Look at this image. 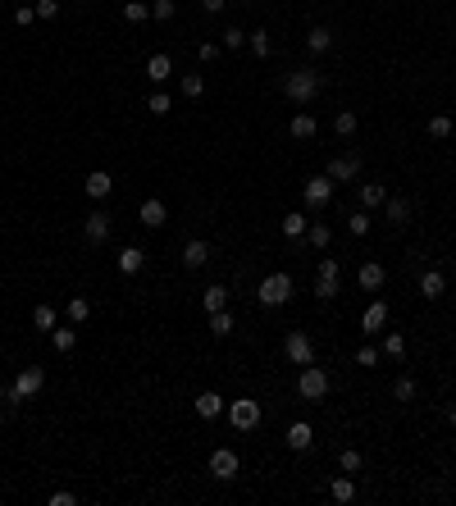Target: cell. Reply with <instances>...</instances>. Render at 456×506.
I'll use <instances>...</instances> for the list:
<instances>
[{
  "label": "cell",
  "instance_id": "obj_1",
  "mask_svg": "<svg viewBox=\"0 0 456 506\" xmlns=\"http://www.w3.org/2000/svg\"><path fill=\"white\" fill-rule=\"evenodd\" d=\"M283 96L292 105H310L319 96V73L315 69H292V73L283 78Z\"/></svg>",
  "mask_w": 456,
  "mask_h": 506
},
{
  "label": "cell",
  "instance_id": "obj_2",
  "mask_svg": "<svg viewBox=\"0 0 456 506\" xmlns=\"http://www.w3.org/2000/svg\"><path fill=\"white\" fill-rule=\"evenodd\" d=\"M328 388H333L328 369H319V365H302V374H297V397H302V402H324Z\"/></svg>",
  "mask_w": 456,
  "mask_h": 506
},
{
  "label": "cell",
  "instance_id": "obj_3",
  "mask_svg": "<svg viewBox=\"0 0 456 506\" xmlns=\"http://www.w3.org/2000/svg\"><path fill=\"white\" fill-rule=\"evenodd\" d=\"M256 297H260V306H269V310L288 306V301H292V278H288L283 269H278V274H265V283H260Z\"/></svg>",
  "mask_w": 456,
  "mask_h": 506
},
{
  "label": "cell",
  "instance_id": "obj_4",
  "mask_svg": "<svg viewBox=\"0 0 456 506\" xmlns=\"http://www.w3.org/2000/svg\"><path fill=\"white\" fill-rule=\"evenodd\" d=\"M42 388H46V369H42V365H27L23 374L9 383V393H5V397H9V406H14V402H27V397H37Z\"/></svg>",
  "mask_w": 456,
  "mask_h": 506
},
{
  "label": "cell",
  "instance_id": "obj_5",
  "mask_svg": "<svg viewBox=\"0 0 456 506\" xmlns=\"http://www.w3.org/2000/svg\"><path fill=\"white\" fill-rule=\"evenodd\" d=\"M228 424L238 433H251L260 424V402H251V397H238V402H228Z\"/></svg>",
  "mask_w": 456,
  "mask_h": 506
},
{
  "label": "cell",
  "instance_id": "obj_6",
  "mask_svg": "<svg viewBox=\"0 0 456 506\" xmlns=\"http://www.w3.org/2000/svg\"><path fill=\"white\" fill-rule=\"evenodd\" d=\"M302 201H306L310 210H324L328 201H333V178H328V173H315V178H306Z\"/></svg>",
  "mask_w": 456,
  "mask_h": 506
},
{
  "label": "cell",
  "instance_id": "obj_7",
  "mask_svg": "<svg viewBox=\"0 0 456 506\" xmlns=\"http://www.w3.org/2000/svg\"><path fill=\"white\" fill-rule=\"evenodd\" d=\"M283 356H288L292 365H315V343H310L302 328H292V333L283 338Z\"/></svg>",
  "mask_w": 456,
  "mask_h": 506
},
{
  "label": "cell",
  "instance_id": "obj_8",
  "mask_svg": "<svg viewBox=\"0 0 456 506\" xmlns=\"http://www.w3.org/2000/svg\"><path fill=\"white\" fill-rule=\"evenodd\" d=\"M82 242L87 247H105V242H110V215H105V210H92V215L82 219Z\"/></svg>",
  "mask_w": 456,
  "mask_h": 506
},
{
  "label": "cell",
  "instance_id": "obj_9",
  "mask_svg": "<svg viewBox=\"0 0 456 506\" xmlns=\"http://www.w3.org/2000/svg\"><path fill=\"white\" fill-rule=\"evenodd\" d=\"M238 470H242L238 452H228V447H215V452H210V474H215V479H238Z\"/></svg>",
  "mask_w": 456,
  "mask_h": 506
},
{
  "label": "cell",
  "instance_id": "obj_10",
  "mask_svg": "<svg viewBox=\"0 0 456 506\" xmlns=\"http://www.w3.org/2000/svg\"><path fill=\"white\" fill-rule=\"evenodd\" d=\"M356 173H361V155H333L328 160V178L333 183H352Z\"/></svg>",
  "mask_w": 456,
  "mask_h": 506
},
{
  "label": "cell",
  "instance_id": "obj_11",
  "mask_svg": "<svg viewBox=\"0 0 456 506\" xmlns=\"http://www.w3.org/2000/svg\"><path fill=\"white\" fill-rule=\"evenodd\" d=\"M82 192H87V197H92V201H105V197H110V192H114V178H110V173H105V169H92V173H87V178H82Z\"/></svg>",
  "mask_w": 456,
  "mask_h": 506
},
{
  "label": "cell",
  "instance_id": "obj_12",
  "mask_svg": "<svg viewBox=\"0 0 456 506\" xmlns=\"http://www.w3.org/2000/svg\"><path fill=\"white\" fill-rule=\"evenodd\" d=\"M137 219H142V228H164L169 223V210H164V201H142V210H137Z\"/></svg>",
  "mask_w": 456,
  "mask_h": 506
},
{
  "label": "cell",
  "instance_id": "obj_13",
  "mask_svg": "<svg viewBox=\"0 0 456 506\" xmlns=\"http://www.w3.org/2000/svg\"><path fill=\"white\" fill-rule=\"evenodd\" d=\"M356 278H361V288H365V292H379V288L388 283V269L379 265V260H365V265L356 269Z\"/></svg>",
  "mask_w": 456,
  "mask_h": 506
},
{
  "label": "cell",
  "instance_id": "obj_14",
  "mask_svg": "<svg viewBox=\"0 0 456 506\" xmlns=\"http://www.w3.org/2000/svg\"><path fill=\"white\" fill-rule=\"evenodd\" d=\"M383 324H388V301H370V306H365V315H361V328L374 338Z\"/></svg>",
  "mask_w": 456,
  "mask_h": 506
},
{
  "label": "cell",
  "instance_id": "obj_15",
  "mask_svg": "<svg viewBox=\"0 0 456 506\" xmlns=\"http://www.w3.org/2000/svg\"><path fill=\"white\" fill-rule=\"evenodd\" d=\"M183 265H187V269H201V265H210V242L192 237L187 247H183Z\"/></svg>",
  "mask_w": 456,
  "mask_h": 506
},
{
  "label": "cell",
  "instance_id": "obj_16",
  "mask_svg": "<svg viewBox=\"0 0 456 506\" xmlns=\"http://www.w3.org/2000/svg\"><path fill=\"white\" fill-rule=\"evenodd\" d=\"M443 292H448V278H443L438 269H424V274H420V297L424 301H438Z\"/></svg>",
  "mask_w": 456,
  "mask_h": 506
},
{
  "label": "cell",
  "instance_id": "obj_17",
  "mask_svg": "<svg viewBox=\"0 0 456 506\" xmlns=\"http://www.w3.org/2000/svg\"><path fill=\"white\" fill-rule=\"evenodd\" d=\"M361 210H383V201H388V187L383 183H361Z\"/></svg>",
  "mask_w": 456,
  "mask_h": 506
},
{
  "label": "cell",
  "instance_id": "obj_18",
  "mask_svg": "<svg viewBox=\"0 0 456 506\" xmlns=\"http://www.w3.org/2000/svg\"><path fill=\"white\" fill-rule=\"evenodd\" d=\"M288 447H292V452H306L310 443H315V429H310L306 420H297V424H288V438H283Z\"/></svg>",
  "mask_w": 456,
  "mask_h": 506
},
{
  "label": "cell",
  "instance_id": "obj_19",
  "mask_svg": "<svg viewBox=\"0 0 456 506\" xmlns=\"http://www.w3.org/2000/svg\"><path fill=\"white\" fill-rule=\"evenodd\" d=\"M224 411H228V402L219 393H201L197 397V415L201 420H215V415H224Z\"/></svg>",
  "mask_w": 456,
  "mask_h": 506
},
{
  "label": "cell",
  "instance_id": "obj_20",
  "mask_svg": "<svg viewBox=\"0 0 456 506\" xmlns=\"http://www.w3.org/2000/svg\"><path fill=\"white\" fill-rule=\"evenodd\" d=\"M306 46H310V51H315V55H324V51H333V27H324V23H315V27H310V32H306Z\"/></svg>",
  "mask_w": 456,
  "mask_h": 506
},
{
  "label": "cell",
  "instance_id": "obj_21",
  "mask_svg": "<svg viewBox=\"0 0 456 506\" xmlns=\"http://www.w3.org/2000/svg\"><path fill=\"white\" fill-rule=\"evenodd\" d=\"M169 73H173V60H169V55H164V51H155L151 60H147V78H151L155 87H160V82H164V78H169Z\"/></svg>",
  "mask_w": 456,
  "mask_h": 506
},
{
  "label": "cell",
  "instance_id": "obj_22",
  "mask_svg": "<svg viewBox=\"0 0 456 506\" xmlns=\"http://www.w3.org/2000/svg\"><path fill=\"white\" fill-rule=\"evenodd\" d=\"M201 306H206L210 315H215V310H228V288L224 283H210L206 292H201Z\"/></svg>",
  "mask_w": 456,
  "mask_h": 506
},
{
  "label": "cell",
  "instance_id": "obj_23",
  "mask_svg": "<svg viewBox=\"0 0 456 506\" xmlns=\"http://www.w3.org/2000/svg\"><path fill=\"white\" fill-rule=\"evenodd\" d=\"M383 219L388 223H406V219H411V201H406V197H388L383 201Z\"/></svg>",
  "mask_w": 456,
  "mask_h": 506
},
{
  "label": "cell",
  "instance_id": "obj_24",
  "mask_svg": "<svg viewBox=\"0 0 456 506\" xmlns=\"http://www.w3.org/2000/svg\"><path fill=\"white\" fill-rule=\"evenodd\" d=\"M142 265H147V251L142 247H123L119 251V269L123 274H142Z\"/></svg>",
  "mask_w": 456,
  "mask_h": 506
},
{
  "label": "cell",
  "instance_id": "obj_25",
  "mask_svg": "<svg viewBox=\"0 0 456 506\" xmlns=\"http://www.w3.org/2000/svg\"><path fill=\"white\" fill-rule=\"evenodd\" d=\"M328 498H333V502H352V498H356V483H352V474H338V479L328 483Z\"/></svg>",
  "mask_w": 456,
  "mask_h": 506
},
{
  "label": "cell",
  "instance_id": "obj_26",
  "mask_svg": "<svg viewBox=\"0 0 456 506\" xmlns=\"http://www.w3.org/2000/svg\"><path fill=\"white\" fill-rule=\"evenodd\" d=\"M288 132H292L297 142H310V137H315V119H310V114H292V123H288Z\"/></svg>",
  "mask_w": 456,
  "mask_h": 506
},
{
  "label": "cell",
  "instance_id": "obj_27",
  "mask_svg": "<svg viewBox=\"0 0 456 506\" xmlns=\"http://www.w3.org/2000/svg\"><path fill=\"white\" fill-rule=\"evenodd\" d=\"M356 128H361V123H356L352 110H338L333 114V132H338V137H356Z\"/></svg>",
  "mask_w": 456,
  "mask_h": 506
},
{
  "label": "cell",
  "instance_id": "obj_28",
  "mask_svg": "<svg viewBox=\"0 0 456 506\" xmlns=\"http://www.w3.org/2000/svg\"><path fill=\"white\" fill-rule=\"evenodd\" d=\"M306 242H310L315 251H324L328 242H333V228H328V223H310V228H306Z\"/></svg>",
  "mask_w": 456,
  "mask_h": 506
},
{
  "label": "cell",
  "instance_id": "obj_29",
  "mask_svg": "<svg viewBox=\"0 0 456 506\" xmlns=\"http://www.w3.org/2000/svg\"><path fill=\"white\" fill-rule=\"evenodd\" d=\"M278 228H283V237H292V242H297V237H302V233L310 228V223L302 219V210H292V215H283V223H278Z\"/></svg>",
  "mask_w": 456,
  "mask_h": 506
},
{
  "label": "cell",
  "instance_id": "obj_30",
  "mask_svg": "<svg viewBox=\"0 0 456 506\" xmlns=\"http://www.w3.org/2000/svg\"><path fill=\"white\" fill-rule=\"evenodd\" d=\"M383 356H388V361H406V338L402 333H388L383 338Z\"/></svg>",
  "mask_w": 456,
  "mask_h": 506
},
{
  "label": "cell",
  "instance_id": "obj_31",
  "mask_svg": "<svg viewBox=\"0 0 456 506\" xmlns=\"http://www.w3.org/2000/svg\"><path fill=\"white\" fill-rule=\"evenodd\" d=\"M247 46H251V55H256V60H265V55L274 51V46H269V37H265V27H260V32H247Z\"/></svg>",
  "mask_w": 456,
  "mask_h": 506
},
{
  "label": "cell",
  "instance_id": "obj_32",
  "mask_svg": "<svg viewBox=\"0 0 456 506\" xmlns=\"http://www.w3.org/2000/svg\"><path fill=\"white\" fill-rule=\"evenodd\" d=\"M415 393H420V388H415L411 374H402V378L393 383V397H397V402H415Z\"/></svg>",
  "mask_w": 456,
  "mask_h": 506
},
{
  "label": "cell",
  "instance_id": "obj_33",
  "mask_svg": "<svg viewBox=\"0 0 456 506\" xmlns=\"http://www.w3.org/2000/svg\"><path fill=\"white\" fill-rule=\"evenodd\" d=\"M51 343H55V352H73L78 333H73V328H51Z\"/></svg>",
  "mask_w": 456,
  "mask_h": 506
},
{
  "label": "cell",
  "instance_id": "obj_34",
  "mask_svg": "<svg viewBox=\"0 0 456 506\" xmlns=\"http://www.w3.org/2000/svg\"><path fill=\"white\" fill-rule=\"evenodd\" d=\"M55 319H60V315H55V306H37V310H32V324L42 328V333H51Z\"/></svg>",
  "mask_w": 456,
  "mask_h": 506
},
{
  "label": "cell",
  "instance_id": "obj_35",
  "mask_svg": "<svg viewBox=\"0 0 456 506\" xmlns=\"http://www.w3.org/2000/svg\"><path fill=\"white\" fill-rule=\"evenodd\" d=\"M210 333H215V338H228L233 333V315H228V310H215V315H210Z\"/></svg>",
  "mask_w": 456,
  "mask_h": 506
},
{
  "label": "cell",
  "instance_id": "obj_36",
  "mask_svg": "<svg viewBox=\"0 0 456 506\" xmlns=\"http://www.w3.org/2000/svg\"><path fill=\"white\" fill-rule=\"evenodd\" d=\"M183 96H187V101L206 96V78H201V73H187V78H183Z\"/></svg>",
  "mask_w": 456,
  "mask_h": 506
},
{
  "label": "cell",
  "instance_id": "obj_37",
  "mask_svg": "<svg viewBox=\"0 0 456 506\" xmlns=\"http://www.w3.org/2000/svg\"><path fill=\"white\" fill-rule=\"evenodd\" d=\"M123 18H128V23H147V18H151V5H142V0H128V5H123Z\"/></svg>",
  "mask_w": 456,
  "mask_h": 506
},
{
  "label": "cell",
  "instance_id": "obj_38",
  "mask_svg": "<svg viewBox=\"0 0 456 506\" xmlns=\"http://www.w3.org/2000/svg\"><path fill=\"white\" fill-rule=\"evenodd\" d=\"M347 228H352L356 237H365V233H370V210H352V215H347Z\"/></svg>",
  "mask_w": 456,
  "mask_h": 506
},
{
  "label": "cell",
  "instance_id": "obj_39",
  "mask_svg": "<svg viewBox=\"0 0 456 506\" xmlns=\"http://www.w3.org/2000/svg\"><path fill=\"white\" fill-rule=\"evenodd\" d=\"M87 315H92V301H87V297H73V301H69V319H73V324H87Z\"/></svg>",
  "mask_w": 456,
  "mask_h": 506
},
{
  "label": "cell",
  "instance_id": "obj_40",
  "mask_svg": "<svg viewBox=\"0 0 456 506\" xmlns=\"http://www.w3.org/2000/svg\"><path fill=\"white\" fill-rule=\"evenodd\" d=\"M315 297H319V301H333V297H338V278L315 274Z\"/></svg>",
  "mask_w": 456,
  "mask_h": 506
},
{
  "label": "cell",
  "instance_id": "obj_41",
  "mask_svg": "<svg viewBox=\"0 0 456 506\" xmlns=\"http://www.w3.org/2000/svg\"><path fill=\"white\" fill-rule=\"evenodd\" d=\"M361 465H365V461H361V452H352V447H347V452L338 456V470H343V474H356Z\"/></svg>",
  "mask_w": 456,
  "mask_h": 506
},
{
  "label": "cell",
  "instance_id": "obj_42",
  "mask_svg": "<svg viewBox=\"0 0 456 506\" xmlns=\"http://www.w3.org/2000/svg\"><path fill=\"white\" fill-rule=\"evenodd\" d=\"M429 137H452V114H433L429 119Z\"/></svg>",
  "mask_w": 456,
  "mask_h": 506
},
{
  "label": "cell",
  "instance_id": "obj_43",
  "mask_svg": "<svg viewBox=\"0 0 456 506\" xmlns=\"http://www.w3.org/2000/svg\"><path fill=\"white\" fill-rule=\"evenodd\" d=\"M147 110L155 114V119H160V114H169V110H173V101H169V96H164V92H155L151 101H147Z\"/></svg>",
  "mask_w": 456,
  "mask_h": 506
},
{
  "label": "cell",
  "instance_id": "obj_44",
  "mask_svg": "<svg viewBox=\"0 0 456 506\" xmlns=\"http://www.w3.org/2000/svg\"><path fill=\"white\" fill-rule=\"evenodd\" d=\"M151 14L160 18V23H169V18L178 14V5H173V0H155V5H151Z\"/></svg>",
  "mask_w": 456,
  "mask_h": 506
},
{
  "label": "cell",
  "instance_id": "obj_45",
  "mask_svg": "<svg viewBox=\"0 0 456 506\" xmlns=\"http://www.w3.org/2000/svg\"><path fill=\"white\" fill-rule=\"evenodd\" d=\"M219 46L238 51V46H247V32H242V27H228V32H224V42H219Z\"/></svg>",
  "mask_w": 456,
  "mask_h": 506
},
{
  "label": "cell",
  "instance_id": "obj_46",
  "mask_svg": "<svg viewBox=\"0 0 456 506\" xmlns=\"http://www.w3.org/2000/svg\"><path fill=\"white\" fill-rule=\"evenodd\" d=\"M37 18H55V14H60V0H37Z\"/></svg>",
  "mask_w": 456,
  "mask_h": 506
},
{
  "label": "cell",
  "instance_id": "obj_47",
  "mask_svg": "<svg viewBox=\"0 0 456 506\" xmlns=\"http://www.w3.org/2000/svg\"><path fill=\"white\" fill-rule=\"evenodd\" d=\"M379 347H361V352H356V365H379Z\"/></svg>",
  "mask_w": 456,
  "mask_h": 506
},
{
  "label": "cell",
  "instance_id": "obj_48",
  "mask_svg": "<svg viewBox=\"0 0 456 506\" xmlns=\"http://www.w3.org/2000/svg\"><path fill=\"white\" fill-rule=\"evenodd\" d=\"M46 506H78V493H51Z\"/></svg>",
  "mask_w": 456,
  "mask_h": 506
},
{
  "label": "cell",
  "instance_id": "obj_49",
  "mask_svg": "<svg viewBox=\"0 0 456 506\" xmlns=\"http://www.w3.org/2000/svg\"><path fill=\"white\" fill-rule=\"evenodd\" d=\"M32 18H37V9H32V5H18V9H14V23H18V27H27Z\"/></svg>",
  "mask_w": 456,
  "mask_h": 506
},
{
  "label": "cell",
  "instance_id": "obj_50",
  "mask_svg": "<svg viewBox=\"0 0 456 506\" xmlns=\"http://www.w3.org/2000/svg\"><path fill=\"white\" fill-rule=\"evenodd\" d=\"M201 60H206V64L219 60V42H201Z\"/></svg>",
  "mask_w": 456,
  "mask_h": 506
},
{
  "label": "cell",
  "instance_id": "obj_51",
  "mask_svg": "<svg viewBox=\"0 0 456 506\" xmlns=\"http://www.w3.org/2000/svg\"><path fill=\"white\" fill-rule=\"evenodd\" d=\"M201 9H206V14H219V9H224V0H201Z\"/></svg>",
  "mask_w": 456,
  "mask_h": 506
},
{
  "label": "cell",
  "instance_id": "obj_52",
  "mask_svg": "<svg viewBox=\"0 0 456 506\" xmlns=\"http://www.w3.org/2000/svg\"><path fill=\"white\" fill-rule=\"evenodd\" d=\"M452 269H456V256H452Z\"/></svg>",
  "mask_w": 456,
  "mask_h": 506
},
{
  "label": "cell",
  "instance_id": "obj_53",
  "mask_svg": "<svg viewBox=\"0 0 456 506\" xmlns=\"http://www.w3.org/2000/svg\"><path fill=\"white\" fill-rule=\"evenodd\" d=\"M452 424H456V415H452Z\"/></svg>",
  "mask_w": 456,
  "mask_h": 506
}]
</instances>
